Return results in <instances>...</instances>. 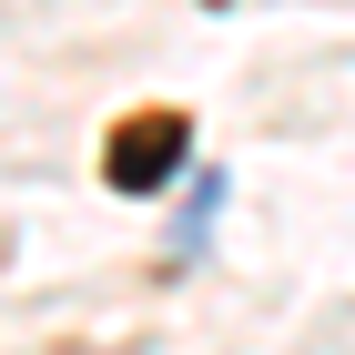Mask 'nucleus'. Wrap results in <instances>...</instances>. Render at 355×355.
<instances>
[{
  "instance_id": "1",
  "label": "nucleus",
  "mask_w": 355,
  "mask_h": 355,
  "mask_svg": "<svg viewBox=\"0 0 355 355\" xmlns=\"http://www.w3.org/2000/svg\"><path fill=\"white\" fill-rule=\"evenodd\" d=\"M183 153H193V122H183V112H132V122L112 132L102 173H112V193H163L173 173H183Z\"/></svg>"
}]
</instances>
